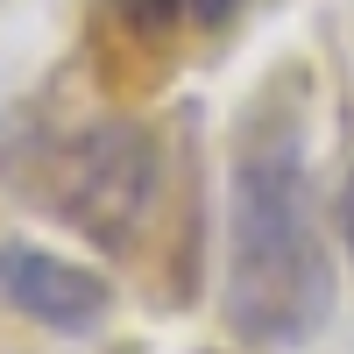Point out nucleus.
Segmentation results:
<instances>
[{
  "label": "nucleus",
  "instance_id": "nucleus-1",
  "mask_svg": "<svg viewBox=\"0 0 354 354\" xmlns=\"http://www.w3.org/2000/svg\"><path fill=\"white\" fill-rule=\"evenodd\" d=\"M227 333L248 347H305L333 312V255L319 234L305 100L283 78L248 106L227 170Z\"/></svg>",
  "mask_w": 354,
  "mask_h": 354
},
{
  "label": "nucleus",
  "instance_id": "nucleus-2",
  "mask_svg": "<svg viewBox=\"0 0 354 354\" xmlns=\"http://www.w3.org/2000/svg\"><path fill=\"white\" fill-rule=\"evenodd\" d=\"M15 185L43 213H57L78 241L128 255L163 192V142L128 113H100V121L28 142L15 156Z\"/></svg>",
  "mask_w": 354,
  "mask_h": 354
},
{
  "label": "nucleus",
  "instance_id": "nucleus-5",
  "mask_svg": "<svg viewBox=\"0 0 354 354\" xmlns=\"http://www.w3.org/2000/svg\"><path fill=\"white\" fill-rule=\"evenodd\" d=\"M333 227H340V248H347V262H354V170L340 177V198H333Z\"/></svg>",
  "mask_w": 354,
  "mask_h": 354
},
{
  "label": "nucleus",
  "instance_id": "nucleus-3",
  "mask_svg": "<svg viewBox=\"0 0 354 354\" xmlns=\"http://www.w3.org/2000/svg\"><path fill=\"white\" fill-rule=\"evenodd\" d=\"M0 298L50 333H100V319L113 312V283L71 255L0 241Z\"/></svg>",
  "mask_w": 354,
  "mask_h": 354
},
{
  "label": "nucleus",
  "instance_id": "nucleus-4",
  "mask_svg": "<svg viewBox=\"0 0 354 354\" xmlns=\"http://www.w3.org/2000/svg\"><path fill=\"white\" fill-rule=\"evenodd\" d=\"M106 15L128 28V36L142 43H185V36H205V28H227L234 15H241V0H106Z\"/></svg>",
  "mask_w": 354,
  "mask_h": 354
}]
</instances>
